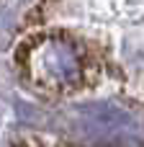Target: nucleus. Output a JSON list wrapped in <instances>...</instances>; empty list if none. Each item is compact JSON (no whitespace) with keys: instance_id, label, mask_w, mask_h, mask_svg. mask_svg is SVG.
I'll return each mask as SVG.
<instances>
[{"instance_id":"nucleus-1","label":"nucleus","mask_w":144,"mask_h":147,"mask_svg":"<svg viewBox=\"0 0 144 147\" xmlns=\"http://www.w3.org/2000/svg\"><path fill=\"white\" fill-rule=\"evenodd\" d=\"M28 67L44 88L67 90L75 88L85 72V52L75 39L64 34L44 36L31 47Z\"/></svg>"}]
</instances>
